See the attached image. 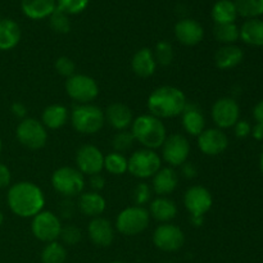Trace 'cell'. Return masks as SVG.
<instances>
[{
	"mask_svg": "<svg viewBox=\"0 0 263 263\" xmlns=\"http://www.w3.org/2000/svg\"><path fill=\"white\" fill-rule=\"evenodd\" d=\"M148 109L151 115L158 118L177 117L186 107V97L184 91L175 86H159L149 95Z\"/></svg>",
	"mask_w": 263,
	"mask_h": 263,
	"instance_id": "cell-2",
	"label": "cell"
},
{
	"mask_svg": "<svg viewBox=\"0 0 263 263\" xmlns=\"http://www.w3.org/2000/svg\"><path fill=\"white\" fill-rule=\"evenodd\" d=\"M253 117L257 123H263V99L256 104L253 109Z\"/></svg>",
	"mask_w": 263,
	"mask_h": 263,
	"instance_id": "cell-48",
	"label": "cell"
},
{
	"mask_svg": "<svg viewBox=\"0 0 263 263\" xmlns=\"http://www.w3.org/2000/svg\"><path fill=\"white\" fill-rule=\"evenodd\" d=\"M240 39L252 46H263V21L259 18L247 20L239 28Z\"/></svg>",
	"mask_w": 263,
	"mask_h": 263,
	"instance_id": "cell-29",
	"label": "cell"
},
{
	"mask_svg": "<svg viewBox=\"0 0 263 263\" xmlns=\"http://www.w3.org/2000/svg\"><path fill=\"white\" fill-rule=\"evenodd\" d=\"M21 8L30 20L49 18L57 9V0H22Z\"/></svg>",
	"mask_w": 263,
	"mask_h": 263,
	"instance_id": "cell-25",
	"label": "cell"
},
{
	"mask_svg": "<svg viewBox=\"0 0 263 263\" xmlns=\"http://www.w3.org/2000/svg\"><path fill=\"white\" fill-rule=\"evenodd\" d=\"M149 215L154 220L167 223L177 216V205L167 197H158L149 203Z\"/></svg>",
	"mask_w": 263,
	"mask_h": 263,
	"instance_id": "cell-24",
	"label": "cell"
},
{
	"mask_svg": "<svg viewBox=\"0 0 263 263\" xmlns=\"http://www.w3.org/2000/svg\"><path fill=\"white\" fill-rule=\"evenodd\" d=\"M87 235L97 247H109L115 240V228L109 220L102 217L92 218L87 226Z\"/></svg>",
	"mask_w": 263,
	"mask_h": 263,
	"instance_id": "cell-18",
	"label": "cell"
},
{
	"mask_svg": "<svg viewBox=\"0 0 263 263\" xmlns=\"http://www.w3.org/2000/svg\"><path fill=\"white\" fill-rule=\"evenodd\" d=\"M110 263H125V262H121V261H113V262H110Z\"/></svg>",
	"mask_w": 263,
	"mask_h": 263,
	"instance_id": "cell-52",
	"label": "cell"
},
{
	"mask_svg": "<svg viewBox=\"0 0 263 263\" xmlns=\"http://www.w3.org/2000/svg\"><path fill=\"white\" fill-rule=\"evenodd\" d=\"M104 168L115 176L123 175L128 170V161L123 154L113 152L104 156Z\"/></svg>",
	"mask_w": 263,
	"mask_h": 263,
	"instance_id": "cell-34",
	"label": "cell"
},
{
	"mask_svg": "<svg viewBox=\"0 0 263 263\" xmlns=\"http://www.w3.org/2000/svg\"><path fill=\"white\" fill-rule=\"evenodd\" d=\"M49 26L54 32L63 35L71 30V21H69L68 14L63 13L62 10L55 9L53 14L49 17Z\"/></svg>",
	"mask_w": 263,
	"mask_h": 263,
	"instance_id": "cell-36",
	"label": "cell"
},
{
	"mask_svg": "<svg viewBox=\"0 0 263 263\" xmlns=\"http://www.w3.org/2000/svg\"><path fill=\"white\" fill-rule=\"evenodd\" d=\"M151 215L145 207L131 205L118 213L116 218V229L125 236H135L148 229Z\"/></svg>",
	"mask_w": 263,
	"mask_h": 263,
	"instance_id": "cell-5",
	"label": "cell"
},
{
	"mask_svg": "<svg viewBox=\"0 0 263 263\" xmlns=\"http://www.w3.org/2000/svg\"><path fill=\"white\" fill-rule=\"evenodd\" d=\"M128 161V170L133 176L138 179H149L153 177L162 167V158L156 151L152 149H140L131 154Z\"/></svg>",
	"mask_w": 263,
	"mask_h": 263,
	"instance_id": "cell-7",
	"label": "cell"
},
{
	"mask_svg": "<svg viewBox=\"0 0 263 263\" xmlns=\"http://www.w3.org/2000/svg\"><path fill=\"white\" fill-rule=\"evenodd\" d=\"M228 146L229 138L221 128H207L198 136V148L205 156H220Z\"/></svg>",
	"mask_w": 263,
	"mask_h": 263,
	"instance_id": "cell-16",
	"label": "cell"
},
{
	"mask_svg": "<svg viewBox=\"0 0 263 263\" xmlns=\"http://www.w3.org/2000/svg\"><path fill=\"white\" fill-rule=\"evenodd\" d=\"M134 143H135V139H134L131 131H127V130L118 131L112 139L113 151H115L116 153H121V154L130 151V149L133 148Z\"/></svg>",
	"mask_w": 263,
	"mask_h": 263,
	"instance_id": "cell-37",
	"label": "cell"
},
{
	"mask_svg": "<svg viewBox=\"0 0 263 263\" xmlns=\"http://www.w3.org/2000/svg\"><path fill=\"white\" fill-rule=\"evenodd\" d=\"M67 259V251L59 241H51L44 247L41 252L43 263H64Z\"/></svg>",
	"mask_w": 263,
	"mask_h": 263,
	"instance_id": "cell-32",
	"label": "cell"
},
{
	"mask_svg": "<svg viewBox=\"0 0 263 263\" xmlns=\"http://www.w3.org/2000/svg\"><path fill=\"white\" fill-rule=\"evenodd\" d=\"M154 59L157 62V66H162V67H167L172 63L174 61V48H172L171 43L168 41H159L158 44L156 45V49L153 51Z\"/></svg>",
	"mask_w": 263,
	"mask_h": 263,
	"instance_id": "cell-35",
	"label": "cell"
},
{
	"mask_svg": "<svg viewBox=\"0 0 263 263\" xmlns=\"http://www.w3.org/2000/svg\"><path fill=\"white\" fill-rule=\"evenodd\" d=\"M90 0H57V9L66 14H79L84 12Z\"/></svg>",
	"mask_w": 263,
	"mask_h": 263,
	"instance_id": "cell-38",
	"label": "cell"
},
{
	"mask_svg": "<svg viewBox=\"0 0 263 263\" xmlns=\"http://www.w3.org/2000/svg\"><path fill=\"white\" fill-rule=\"evenodd\" d=\"M89 182H90V187L92 189L91 192L99 193V192H102L105 186V179H104V176L100 174L91 175V176H90Z\"/></svg>",
	"mask_w": 263,
	"mask_h": 263,
	"instance_id": "cell-44",
	"label": "cell"
},
{
	"mask_svg": "<svg viewBox=\"0 0 263 263\" xmlns=\"http://www.w3.org/2000/svg\"><path fill=\"white\" fill-rule=\"evenodd\" d=\"M175 36L182 45H198L204 37V28L193 18H184L175 25Z\"/></svg>",
	"mask_w": 263,
	"mask_h": 263,
	"instance_id": "cell-17",
	"label": "cell"
},
{
	"mask_svg": "<svg viewBox=\"0 0 263 263\" xmlns=\"http://www.w3.org/2000/svg\"><path fill=\"white\" fill-rule=\"evenodd\" d=\"M21 40V27L15 21L0 20V50H12Z\"/></svg>",
	"mask_w": 263,
	"mask_h": 263,
	"instance_id": "cell-27",
	"label": "cell"
},
{
	"mask_svg": "<svg viewBox=\"0 0 263 263\" xmlns=\"http://www.w3.org/2000/svg\"><path fill=\"white\" fill-rule=\"evenodd\" d=\"M244 53L239 46L234 45H223L216 51L215 54V63L216 67L222 71H226V69L235 68L236 66L243 62Z\"/></svg>",
	"mask_w": 263,
	"mask_h": 263,
	"instance_id": "cell-26",
	"label": "cell"
},
{
	"mask_svg": "<svg viewBox=\"0 0 263 263\" xmlns=\"http://www.w3.org/2000/svg\"><path fill=\"white\" fill-rule=\"evenodd\" d=\"M131 134L135 141L140 143L144 148L156 149L162 148L167 138L166 126L161 118L153 115H141L134 120L131 125Z\"/></svg>",
	"mask_w": 263,
	"mask_h": 263,
	"instance_id": "cell-3",
	"label": "cell"
},
{
	"mask_svg": "<svg viewBox=\"0 0 263 263\" xmlns=\"http://www.w3.org/2000/svg\"><path fill=\"white\" fill-rule=\"evenodd\" d=\"M133 199L135 205L144 207L152 200V187L146 182H139L133 192Z\"/></svg>",
	"mask_w": 263,
	"mask_h": 263,
	"instance_id": "cell-40",
	"label": "cell"
},
{
	"mask_svg": "<svg viewBox=\"0 0 263 263\" xmlns=\"http://www.w3.org/2000/svg\"><path fill=\"white\" fill-rule=\"evenodd\" d=\"M76 166L82 175L100 174L104 170V154L98 146L85 144L76 152Z\"/></svg>",
	"mask_w": 263,
	"mask_h": 263,
	"instance_id": "cell-14",
	"label": "cell"
},
{
	"mask_svg": "<svg viewBox=\"0 0 263 263\" xmlns=\"http://www.w3.org/2000/svg\"><path fill=\"white\" fill-rule=\"evenodd\" d=\"M2 149H3V143H2V139H0V153H2Z\"/></svg>",
	"mask_w": 263,
	"mask_h": 263,
	"instance_id": "cell-51",
	"label": "cell"
},
{
	"mask_svg": "<svg viewBox=\"0 0 263 263\" xmlns=\"http://www.w3.org/2000/svg\"><path fill=\"white\" fill-rule=\"evenodd\" d=\"M62 226L58 215L49 211H41L32 217L31 231L37 240L48 244L58 240Z\"/></svg>",
	"mask_w": 263,
	"mask_h": 263,
	"instance_id": "cell-10",
	"label": "cell"
},
{
	"mask_svg": "<svg viewBox=\"0 0 263 263\" xmlns=\"http://www.w3.org/2000/svg\"><path fill=\"white\" fill-rule=\"evenodd\" d=\"M238 15L248 20L258 18L263 14V0H235Z\"/></svg>",
	"mask_w": 263,
	"mask_h": 263,
	"instance_id": "cell-33",
	"label": "cell"
},
{
	"mask_svg": "<svg viewBox=\"0 0 263 263\" xmlns=\"http://www.w3.org/2000/svg\"><path fill=\"white\" fill-rule=\"evenodd\" d=\"M157 68V62L154 59L153 50L149 48H141L134 54L131 59V69L136 76L141 79L153 76Z\"/></svg>",
	"mask_w": 263,
	"mask_h": 263,
	"instance_id": "cell-22",
	"label": "cell"
},
{
	"mask_svg": "<svg viewBox=\"0 0 263 263\" xmlns=\"http://www.w3.org/2000/svg\"><path fill=\"white\" fill-rule=\"evenodd\" d=\"M185 243L184 231L171 222L162 223L154 230L153 244L163 252H177Z\"/></svg>",
	"mask_w": 263,
	"mask_h": 263,
	"instance_id": "cell-12",
	"label": "cell"
},
{
	"mask_svg": "<svg viewBox=\"0 0 263 263\" xmlns=\"http://www.w3.org/2000/svg\"><path fill=\"white\" fill-rule=\"evenodd\" d=\"M180 167H181V174L184 177H186V179H194V177H197L198 168L194 163L186 161Z\"/></svg>",
	"mask_w": 263,
	"mask_h": 263,
	"instance_id": "cell-46",
	"label": "cell"
},
{
	"mask_svg": "<svg viewBox=\"0 0 263 263\" xmlns=\"http://www.w3.org/2000/svg\"><path fill=\"white\" fill-rule=\"evenodd\" d=\"M7 202L10 211L18 217H33L41 212L45 197L40 187L30 181H20L8 190Z\"/></svg>",
	"mask_w": 263,
	"mask_h": 263,
	"instance_id": "cell-1",
	"label": "cell"
},
{
	"mask_svg": "<svg viewBox=\"0 0 263 263\" xmlns=\"http://www.w3.org/2000/svg\"><path fill=\"white\" fill-rule=\"evenodd\" d=\"M234 131H235V135L238 138H247L248 135H251L252 133V126L249 125L248 121H244V120H239L238 122L235 123L234 126Z\"/></svg>",
	"mask_w": 263,
	"mask_h": 263,
	"instance_id": "cell-43",
	"label": "cell"
},
{
	"mask_svg": "<svg viewBox=\"0 0 263 263\" xmlns=\"http://www.w3.org/2000/svg\"><path fill=\"white\" fill-rule=\"evenodd\" d=\"M26 112H27V108H26V105L23 104V103L21 102H15L13 103L12 105V113L15 116V117L18 118H26Z\"/></svg>",
	"mask_w": 263,
	"mask_h": 263,
	"instance_id": "cell-47",
	"label": "cell"
},
{
	"mask_svg": "<svg viewBox=\"0 0 263 263\" xmlns=\"http://www.w3.org/2000/svg\"><path fill=\"white\" fill-rule=\"evenodd\" d=\"M15 136L21 145L31 151H37L45 146L48 141V131L46 127L36 118L26 117L18 123Z\"/></svg>",
	"mask_w": 263,
	"mask_h": 263,
	"instance_id": "cell-8",
	"label": "cell"
},
{
	"mask_svg": "<svg viewBox=\"0 0 263 263\" xmlns=\"http://www.w3.org/2000/svg\"><path fill=\"white\" fill-rule=\"evenodd\" d=\"M69 113L64 105L50 104L43 110L41 123L49 130H58L68 122Z\"/></svg>",
	"mask_w": 263,
	"mask_h": 263,
	"instance_id": "cell-28",
	"label": "cell"
},
{
	"mask_svg": "<svg viewBox=\"0 0 263 263\" xmlns=\"http://www.w3.org/2000/svg\"><path fill=\"white\" fill-rule=\"evenodd\" d=\"M77 208L80 212L87 217H99L107 208V202L100 193L86 192L81 193L77 200Z\"/></svg>",
	"mask_w": 263,
	"mask_h": 263,
	"instance_id": "cell-20",
	"label": "cell"
},
{
	"mask_svg": "<svg viewBox=\"0 0 263 263\" xmlns=\"http://www.w3.org/2000/svg\"><path fill=\"white\" fill-rule=\"evenodd\" d=\"M179 185V175L172 167H163L153 176V186L154 193L158 197H167L175 192Z\"/></svg>",
	"mask_w": 263,
	"mask_h": 263,
	"instance_id": "cell-21",
	"label": "cell"
},
{
	"mask_svg": "<svg viewBox=\"0 0 263 263\" xmlns=\"http://www.w3.org/2000/svg\"><path fill=\"white\" fill-rule=\"evenodd\" d=\"M211 115L217 128L223 130L235 126L240 117V108L233 98H220L213 104Z\"/></svg>",
	"mask_w": 263,
	"mask_h": 263,
	"instance_id": "cell-15",
	"label": "cell"
},
{
	"mask_svg": "<svg viewBox=\"0 0 263 263\" xmlns=\"http://www.w3.org/2000/svg\"><path fill=\"white\" fill-rule=\"evenodd\" d=\"M213 35L220 43L231 45L240 39V31L235 23H215Z\"/></svg>",
	"mask_w": 263,
	"mask_h": 263,
	"instance_id": "cell-31",
	"label": "cell"
},
{
	"mask_svg": "<svg viewBox=\"0 0 263 263\" xmlns=\"http://www.w3.org/2000/svg\"><path fill=\"white\" fill-rule=\"evenodd\" d=\"M211 15L215 23H235L238 17L235 3L233 0H218L213 5Z\"/></svg>",
	"mask_w": 263,
	"mask_h": 263,
	"instance_id": "cell-30",
	"label": "cell"
},
{
	"mask_svg": "<svg viewBox=\"0 0 263 263\" xmlns=\"http://www.w3.org/2000/svg\"><path fill=\"white\" fill-rule=\"evenodd\" d=\"M251 134L256 140H263V123H256V126L252 127Z\"/></svg>",
	"mask_w": 263,
	"mask_h": 263,
	"instance_id": "cell-49",
	"label": "cell"
},
{
	"mask_svg": "<svg viewBox=\"0 0 263 263\" xmlns=\"http://www.w3.org/2000/svg\"><path fill=\"white\" fill-rule=\"evenodd\" d=\"M10 181H12L10 170L4 163H0V189L9 186Z\"/></svg>",
	"mask_w": 263,
	"mask_h": 263,
	"instance_id": "cell-45",
	"label": "cell"
},
{
	"mask_svg": "<svg viewBox=\"0 0 263 263\" xmlns=\"http://www.w3.org/2000/svg\"><path fill=\"white\" fill-rule=\"evenodd\" d=\"M105 122L109 123L115 130H127L134 122L133 110L122 103H112L104 112Z\"/></svg>",
	"mask_w": 263,
	"mask_h": 263,
	"instance_id": "cell-19",
	"label": "cell"
},
{
	"mask_svg": "<svg viewBox=\"0 0 263 263\" xmlns=\"http://www.w3.org/2000/svg\"><path fill=\"white\" fill-rule=\"evenodd\" d=\"M51 185L64 198H73L81 194L85 187V177L73 167H59L51 175Z\"/></svg>",
	"mask_w": 263,
	"mask_h": 263,
	"instance_id": "cell-6",
	"label": "cell"
},
{
	"mask_svg": "<svg viewBox=\"0 0 263 263\" xmlns=\"http://www.w3.org/2000/svg\"><path fill=\"white\" fill-rule=\"evenodd\" d=\"M182 127L189 135L199 136L205 130V118L197 104H186L181 113Z\"/></svg>",
	"mask_w": 263,
	"mask_h": 263,
	"instance_id": "cell-23",
	"label": "cell"
},
{
	"mask_svg": "<svg viewBox=\"0 0 263 263\" xmlns=\"http://www.w3.org/2000/svg\"><path fill=\"white\" fill-rule=\"evenodd\" d=\"M66 92L72 100L79 104H87L97 99L99 86L92 77L82 73H74L66 81Z\"/></svg>",
	"mask_w": 263,
	"mask_h": 263,
	"instance_id": "cell-9",
	"label": "cell"
},
{
	"mask_svg": "<svg viewBox=\"0 0 263 263\" xmlns=\"http://www.w3.org/2000/svg\"><path fill=\"white\" fill-rule=\"evenodd\" d=\"M259 167H261V171H262V174H263V149H262L261 158H259Z\"/></svg>",
	"mask_w": 263,
	"mask_h": 263,
	"instance_id": "cell-50",
	"label": "cell"
},
{
	"mask_svg": "<svg viewBox=\"0 0 263 263\" xmlns=\"http://www.w3.org/2000/svg\"><path fill=\"white\" fill-rule=\"evenodd\" d=\"M54 68L58 72V74L66 77V79L76 73V64L69 57H59L55 61Z\"/></svg>",
	"mask_w": 263,
	"mask_h": 263,
	"instance_id": "cell-41",
	"label": "cell"
},
{
	"mask_svg": "<svg viewBox=\"0 0 263 263\" xmlns=\"http://www.w3.org/2000/svg\"><path fill=\"white\" fill-rule=\"evenodd\" d=\"M190 154V144L181 134L167 136L162 145V158L171 167H179L187 161Z\"/></svg>",
	"mask_w": 263,
	"mask_h": 263,
	"instance_id": "cell-11",
	"label": "cell"
},
{
	"mask_svg": "<svg viewBox=\"0 0 263 263\" xmlns=\"http://www.w3.org/2000/svg\"><path fill=\"white\" fill-rule=\"evenodd\" d=\"M74 212H76V205H74L72 198H64L61 202V204L58 205V217L59 218H68L73 217Z\"/></svg>",
	"mask_w": 263,
	"mask_h": 263,
	"instance_id": "cell-42",
	"label": "cell"
},
{
	"mask_svg": "<svg viewBox=\"0 0 263 263\" xmlns=\"http://www.w3.org/2000/svg\"><path fill=\"white\" fill-rule=\"evenodd\" d=\"M59 239H61L62 243L66 244V246L73 247L81 241L82 233H81V230H80V229L74 225L62 226Z\"/></svg>",
	"mask_w": 263,
	"mask_h": 263,
	"instance_id": "cell-39",
	"label": "cell"
},
{
	"mask_svg": "<svg viewBox=\"0 0 263 263\" xmlns=\"http://www.w3.org/2000/svg\"><path fill=\"white\" fill-rule=\"evenodd\" d=\"M69 118L74 130L84 135H94L102 130L105 123L104 112L91 103L76 105Z\"/></svg>",
	"mask_w": 263,
	"mask_h": 263,
	"instance_id": "cell-4",
	"label": "cell"
},
{
	"mask_svg": "<svg viewBox=\"0 0 263 263\" xmlns=\"http://www.w3.org/2000/svg\"><path fill=\"white\" fill-rule=\"evenodd\" d=\"M184 204L192 217H204L205 213L212 208V194L202 185H193L185 192Z\"/></svg>",
	"mask_w": 263,
	"mask_h": 263,
	"instance_id": "cell-13",
	"label": "cell"
}]
</instances>
